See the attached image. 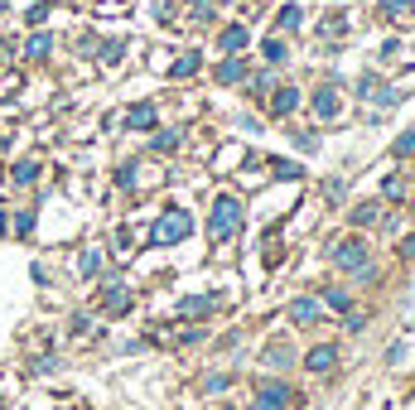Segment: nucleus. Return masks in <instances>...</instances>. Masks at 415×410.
<instances>
[{
  "label": "nucleus",
  "mask_w": 415,
  "mask_h": 410,
  "mask_svg": "<svg viewBox=\"0 0 415 410\" xmlns=\"http://www.w3.org/2000/svg\"><path fill=\"white\" fill-rule=\"evenodd\" d=\"M237 227H242V203L222 194V198L212 203V222H208V232H212V241H227Z\"/></svg>",
  "instance_id": "f257e3e1"
},
{
  "label": "nucleus",
  "mask_w": 415,
  "mask_h": 410,
  "mask_svg": "<svg viewBox=\"0 0 415 410\" xmlns=\"http://www.w3.org/2000/svg\"><path fill=\"white\" fill-rule=\"evenodd\" d=\"M396 155H415V130H406V135L396 140Z\"/></svg>",
  "instance_id": "393cba45"
},
{
  "label": "nucleus",
  "mask_w": 415,
  "mask_h": 410,
  "mask_svg": "<svg viewBox=\"0 0 415 410\" xmlns=\"http://www.w3.org/2000/svg\"><path fill=\"white\" fill-rule=\"evenodd\" d=\"M401 256H406V261H415V237H406V241H401Z\"/></svg>",
  "instance_id": "7c9ffc66"
},
{
  "label": "nucleus",
  "mask_w": 415,
  "mask_h": 410,
  "mask_svg": "<svg viewBox=\"0 0 415 410\" xmlns=\"http://www.w3.org/2000/svg\"><path fill=\"white\" fill-rule=\"evenodd\" d=\"M285 406H290V386L285 382H271V386L256 391V406L251 410H285Z\"/></svg>",
  "instance_id": "20e7f679"
},
{
  "label": "nucleus",
  "mask_w": 415,
  "mask_h": 410,
  "mask_svg": "<svg viewBox=\"0 0 415 410\" xmlns=\"http://www.w3.org/2000/svg\"><path fill=\"white\" fill-rule=\"evenodd\" d=\"M333 362H338V352H333V348H328V343H323V348H314L310 357H305V367H310V372H328V367H333Z\"/></svg>",
  "instance_id": "423d86ee"
},
{
  "label": "nucleus",
  "mask_w": 415,
  "mask_h": 410,
  "mask_svg": "<svg viewBox=\"0 0 415 410\" xmlns=\"http://www.w3.org/2000/svg\"><path fill=\"white\" fill-rule=\"evenodd\" d=\"M15 232L29 237V232H34V212H19V217H15Z\"/></svg>",
  "instance_id": "5701e85b"
},
{
  "label": "nucleus",
  "mask_w": 415,
  "mask_h": 410,
  "mask_svg": "<svg viewBox=\"0 0 415 410\" xmlns=\"http://www.w3.org/2000/svg\"><path fill=\"white\" fill-rule=\"evenodd\" d=\"M198 63H203V53H198V49H189V53L169 68V78H194V73H198Z\"/></svg>",
  "instance_id": "1a4fd4ad"
},
{
  "label": "nucleus",
  "mask_w": 415,
  "mask_h": 410,
  "mask_svg": "<svg viewBox=\"0 0 415 410\" xmlns=\"http://www.w3.org/2000/svg\"><path fill=\"white\" fill-rule=\"evenodd\" d=\"M116 184H121V189H130V184H135V164H126V169L116 174Z\"/></svg>",
  "instance_id": "cd10ccee"
},
{
  "label": "nucleus",
  "mask_w": 415,
  "mask_h": 410,
  "mask_svg": "<svg viewBox=\"0 0 415 410\" xmlns=\"http://www.w3.org/2000/svg\"><path fill=\"white\" fill-rule=\"evenodd\" d=\"M266 58L280 63V58H285V44H280V39H266Z\"/></svg>",
  "instance_id": "4be33fe9"
},
{
  "label": "nucleus",
  "mask_w": 415,
  "mask_h": 410,
  "mask_svg": "<svg viewBox=\"0 0 415 410\" xmlns=\"http://www.w3.org/2000/svg\"><path fill=\"white\" fill-rule=\"evenodd\" d=\"M34 179H39V164L34 160H19L15 164V184H34Z\"/></svg>",
  "instance_id": "2eb2a0df"
},
{
  "label": "nucleus",
  "mask_w": 415,
  "mask_h": 410,
  "mask_svg": "<svg viewBox=\"0 0 415 410\" xmlns=\"http://www.w3.org/2000/svg\"><path fill=\"white\" fill-rule=\"evenodd\" d=\"M295 106H300V92H295V87H280L276 102H271V111H276V116H290Z\"/></svg>",
  "instance_id": "9d476101"
},
{
  "label": "nucleus",
  "mask_w": 415,
  "mask_h": 410,
  "mask_svg": "<svg viewBox=\"0 0 415 410\" xmlns=\"http://www.w3.org/2000/svg\"><path fill=\"white\" fill-rule=\"evenodd\" d=\"M314 116H319V121H333V116H338V92H333V87H319V92H314Z\"/></svg>",
  "instance_id": "39448f33"
},
{
  "label": "nucleus",
  "mask_w": 415,
  "mask_h": 410,
  "mask_svg": "<svg viewBox=\"0 0 415 410\" xmlns=\"http://www.w3.org/2000/svg\"><path fill=\"white\" fill-rule=\"evenodd\" d=\"M300 19H305L300 5H285V10H280V29H300Z\"/></svg>",
  "instance_id": "dca6fc26"
},
{
  "label": "nucleus",
  "mask_w": 415,
  "mask_h": 410,
  "mask_svg": "<svg viewBox=\"0 0 415 410\" xmlns=\"http://www.w3.org/2000/svg\"><path fill=\"white\" fill-rule=\"evenodd\" d=\"M0 232H5V212H0Z\"/></svg>",
  "instance_id": "2f4dec72"
},
{
  "label": "nucleus",
  "mask_w": 415,
  "mask_h": 410,
  "mask_svg": "<svg viewBox=\"0 0 415 410\" xmlns=\"http://www.w3.org/2000/svg\"><path fill=\"white\" fill-rule=\"evenodd\" d=\"M227 410H232V406H227Z\"/></svg>",
  "instance_id": "473e14b6"
},
{
  "label": "nucleus",
  "mask_w": 415,
  "mask_h": 410,
  "mask_svg": "<svg viewBox=\"0 0 415 410\" xmlns=\"http://www.w3.org/2000/svg\"><path fill=\"white\" fill-rule=\"evenodd\" d=\"M217 44H222V53H242V49H246V29H242V24H232V29H222V39H217Z\"/></svg>",
  "instance_id": "6e6552de"
},
{
  "label": "nucleus",
  "mask_w": 415,
  "mask_h": 410,
  "mask_svg": "<svg viewBox=\"0 0 415 410\" xmlns=\"http://www.w3.org/2000/svg\"><path fill=\"white\" fill-rule=\"evenodd\" d=\"M271 169H276V174H280V179H300V169H295V164H290V160H271Z\"/></svg>",
  "instance_id": "412c9836"
},
{
  "label": "nucleus",
  "mask_w": 415,
  "mask_h": 410,
  "mask_svg": "<svg viewBox=\"0 0 415 410\" xmlns=\"http://www.w3.org/2000/svg\"><path fill=\"white\" fill-rule=\"evenodd\" d=\"M323 300H328V309H348V295L343 290H323Z\"/></svg>",
  "instance_id": "b1692460"
},
{
  "label": "nucleus",
  "mask_w": 415,
  "mask_h": 410,
  "mask_svg": "<svg viewBox=\"0 0 415 410\" xmlns=\"http://www.w3.org/2000/svg\"><path fill=\"white\" fill-rule=\"evenodd\" d=\"M353 222H357V227L377 222V203H362V207H353Z\"/></svg>",
  "instance_id": "a211bd4d"
},
{
  "label": "nucleus",
  "mask_w": 415,
  "mask_h": 410,
  "mask_svg": "<svg viewBox=\"0 0 415 410\" xmlns=\"http://www.w3.org/2000/svg\"><path fill=\"white\" fill-rule=\"evenodd\" d=\"M194 19H212V0H194Z\"/></svg>",
  "instance_id": "bb28decb"
},
{
  "label": "nucleus",
  "mask_w": 415,
  "mask_h": 410,
  "mask_svg": "<svg viewBox=\"0 0 415 410\" xmlns=\"http://www.w3.org/2000/svg\"><path fill=\"white\" fill-rule=\"evenodd\" d=\"M126 126H130V130H150V126H155V106H130Z\"/></svg>",
  "instance_id": "f8f14e48"
},
{
  "label": "nucleus",
  "mask_w": 415,
  "mask_h": 410,
  "mask_svg": "<svg viewBox=\"0 0 415 410\" xmlns=\"http://www.w3.org/2000/svg\"><path fill=\"white\" fill-rule=\"evenodd\" d=\"M49 49H53V39H49V34H34L24 53H29V58H49Z\"/></svg>",
  "instance_id": "4468645a"
},
{
  "label": "nucleus",
  "mask_w": 415,
  "mask_h": 410,
  "mask_svg": "<svg viewBox=\"0 0 415 410\" xmlns=\"http://www.w3.org/2000/svg\"><path fill=\"white\" fill-rule=\"evenodd\" d=\"M333 261L343 266V271H367V246L353 237V241H338V251H333Z\"/></svg>",
  "instance_id": "7ed1b4c3"
},
{
  "label": "nucleus",
  "mask_w": 415,
  "mask_h": 410,
  "mask_svg": "<svg viewBox=\"0 0 415 410\" xmlns=\"http://www.w3.org/2000/svg\"><path fill=\"white\" fill-rule=\"evenodd\" d=\"M406 5H411V0H382V10H387V15H401Z\"/></svg>",
  "instance_id": "c756f323"
},
{
  "label": "nucleus",
  "mask_w": 415,
  "mask_h": 410,
  "mask_svg": "<svg viewBox=\"0 0 415 410\" xmlns=\"http://www.w3.org/2000/svg\"><path fill=\"white\" fill-rule=\"evenodd\" d=\"M106 314H126L130 309V295H126V285H106Z\"/></svg>",
  "instance_id": "0eeeda50"
},
{
  "label": "nucleus",
  "mask_w": 415,
  "mask_h": 410,
  "mask_svg": "<svg viewBox=\"0 0 415 410\" xmlns=\"http://www.w3.org/2000/svg\"><path fill=\"white\" fill-rule=\"evenodd\" d=\"M174 145H179V130H160L155 135V150H174Z\"/></svg>",
  "instance_id": "aec40b11"
},
{
  "label": "nucleus",
  "mask_w": 415,
  "mask_h": 410,
  "mask_svg": "<svg viewBox=\"0 0 415 410\" xmlns=\"http://www.w3.org/2000/svg\"><path fill=\"white\" fill-rule=\"evenodd\" d=\"M343 29H348V15H338V10H333V15L323 19V34H328V39H338Z\"/></svg>",
  "instance_id": "f3484780"
},
{
  "label": "nucleus",
  "mask_w": 415,
  "mask_h": 410,
  "mask_svg": "<svg viewBox=\"0 0 415 410\" xmlns=\"http://www.w3.org/2000/svg\"><path fill=\"white\" fill-rule=\"evenodd\" d=\"M242 78H246V68H242L237 58H222V63H217V83H222V87H227V83H242Z\"/></svg>",
  "instance_id": "9b49d317"
},
{
  "label": "nucleus",
  "mask_w": 415,
  "mask_h": 410,
  "mask_svg": "<svg viewBox=\"0 0 415 410\" xmlns=\"http://www.w3.org/2000/svg\"><path fill=\"white\" fill-rule=\"evenodd\" d=\"M266 357H271V367H285V362H290V352H285V348H271Z\"/></svg>",
  "instance_id": "c85d7f7f"
},
{
  "label": "nucleus",
  "mask_w": 415,
  "mask_h": 410,
  "mask_svg": "<svg viewBox=\"0 0 415 410\" xmlns=\"http://www.w3.org/2000/svg\"><path fill=\"white\" fill-rule=\"evenodd\" d=\"M290 318H295V323H314V318H319V305H314V300H295V305H290Z\"/></svg>",
  "instance_id": "ddd939ff"
},
{
  "label": "nucleus",
  "mask_w": 415,
  "mask_h": 410,
  "mask_svg": "<svg viewBox=\"0 0 415 410\" xmlns=\"http://www.w3.org/2000/svg\"><path fill=\"white\" fill-rule=\"evenodd\" d=\"M97 266H102V256H97V251H87V256H83V275H97Z\"/></svg>",
  "instance_id": "a878e982"
},
{
  "label": "nucleus",
  "mask_w": 415,
  "mask_h": 410,
  "mask_svg": "<svg viewBox=\"0 0 415 410\" xmlns=\"http://www.w3.org/2000/svg\"><path fill=\"white\" fill-rule=\"evenodd\" d=\"M189 227H194V222H189V212H184V207H169V212L155 222L150 241H155V246H174V241H184V237H189Z\"/></svg>",
  "instance_id": "f03ea898"
},
{
  "label": "nucleus",
  "mask_w": 415,
  "mask_h": 410,
  "mask_svg": "<svg viewBox=\"0 0 415 410\" xmlns=\"http://www.w3.org/2000/svg\"><path fill=\"white\" fill-rule=\"evenodd\" d=\"M208 309H212V300H184V305H179V314L189 318V314H208Z\"/></svg>",
  "instance_id": "6ab92c4d"
}]
</instances>
